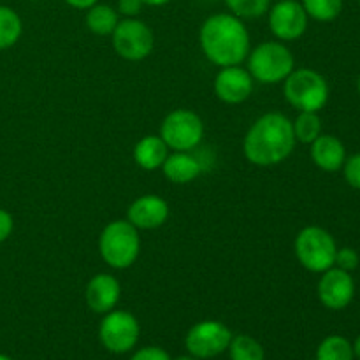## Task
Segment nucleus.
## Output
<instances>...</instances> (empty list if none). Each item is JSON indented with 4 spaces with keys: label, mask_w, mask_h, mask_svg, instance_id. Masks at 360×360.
<instances>
[{
    "label": "nucleus",
    "mask_w": 360,
    "mask_h": 360,
    "mask_svg": "<svg viewBox=\"0 0 360 360\" xmlns=\"http://www.w3.org/2000/svg\"><path fill=\"white\" fill-rule=\"evenodd\" d=\"M0 360H11L9 357H7V355H4V354H0Z\"/></svg>",
    "instance_id": "f704fd0d"
},
{
    "label": "nucleus",
    "mask_w": 360,
    "mask_h": 360,
    "mask_svg": "<svg viewBox=\"0 0 360 360\" xmlns=\"http://www.w3.org/2000/svg\"><path fill=\"white\" fill-rule=\"evenodd\" d=\"M345 179L352 188L360 190V153L348 158L343 165Z\"/></svg>",
    "instance_id": "bb28decb"
},
{
    "label": "nucleus",
    "mask_w": 360,
    "mask_h": 360,
    "mask_svg": "<svg viewBox=\"0 0 360 360\" xmlns=\"http://www.w3.org/2000/svg\"><path fill=\"white\" fill-rule=\"evenodd\" d=\"M294 250L299 264L304 269L322 274L323 271L334 267L338 245L326 229L309 225L295 236Z\"/></svg>",
    "instance_id": "423d86ee"
},
{
    "label": "nucleus",
    "mask_w": 360,
    "mask_h": 360,
    "mask_svg": "<svg viewBox=\"0 0 360 360\" xmlns=\"http://www.w3.org/2000/svg\"><path fill=\"white\" fill-rule=\"evenodd\" d=\"M359 2H360V0H359Z\"/></svg>",
    "instance_id": "e433bc0d"
},
{
    "label": "nucleus",
    "mask_w": 360,
    "mask_h": 360,
    "mask_svg": "<svg viewBox=\"0 0 360 360\" xmlns=\"http://www.w3.org/2000/svg\"><path fill=\"white\" fill-rule=\"evenodd\" d=\"M130 360H172L171 355L160 347H144L137 350Z\"/></svg>",
    "instance_id": "cd10ccee"
},
{
    "label": "nucleus",
    "mask_w": 360,
    "mask_h": 360,
    "mask_svg": "<svg viewBox=\"0 0 360 360\" xmlns=\"http://www.w3.org/2000/svg\"><path fill=\"white\" fill-rule=\"evenodd\" d=\"M167 155L169 148L160 136H144L134 148V160L144 171L162 169Z\"/></svg>",
    "instance_id": "a211bd4d"
},
{
    "label": "nucleus",
    "mask_w": 360,
    "mask_h": 360,
    "mask_svg": "<svg viewBox=\"0 0 360 360\" xmlns=\"http://www.w3.org/2000/svg\"><path fill=\"white\" fill-rule=\"evenodd\" d=\"M160 137L169 150L192 151L202 141L204 123L190 109H174L162 122Z\"/></svg>",
    "instance_id": "0eeeda50"
},
{
    "label": "nucleus",
    "mask_w": 360,
    "mask_h": 360,
    "mask_svg": "<svg viewBox=\"0 0 360 360\" xmlns=\"http://www.w3.org/2000/svg\"><path fill=\"white\" fill-rule=\"evenodd\" d=\"M118 23V11L105 4H95L86 13V27L95 35H111Z\"/></svg>",
    "instance_id": "6ab92c4d"
},
{
    "label": "nucleus",
    "mask_w": 360,
    "mask_h": 360,
    "mask_svg": "<svg viewBox=\"0 0 360 360\" xmlns=\"http://www.w3.org/2000/svg\"><path fill=\"white\" fill-rule=\"evenodd\" d=\"M232 340V333L227 326L217 320H204L190 327L185 338V347L192 357L214 359L224 354Z\"/></svg>",
    "instance_id": "9d476101"
},
{
    "label": "nucleus",
    "mask_w": 360,
    "mask_h": 360,
    "mask_svg": "<svg viewBox=\"0 0 360 360\" xmlns=\"http://www.w3.org/2000/svg\"><path fill=\"white\" fill-rule=\"evenodd\" d=\"M225 4L239 20H257L269 11L271 0H225Z\"/></svg>",
    "instance_id": "393cba45"
},
{
    "label": "nucleus",
    "mask_w": 360,
    "mask_h": 360,
    "mask_svg": "<svg viewBox=\"0 0 360 360\" xmlns=\"http://www.w3.org/2000/svg\"><path fill=\"white\" fill-rule=\"evenodd\" d=\"M162 171L171 183L185 185V183L199 178L202 172V165L188 151H174L172 155H167L164 165H162Z\"/></svg>",
    "instance_id": "f3484780"
},
{
    "label": "nucleus",
    "mask_w": 360,
    "mask_h": 360,
    "mask_svg": "<svg viewBox=\"0 0 360 360\" xmlns=\"http://www.w3.org/2000/svg\"><path fill=\"white\" fill-rule=\"evenodd\" d=\"M354 347L340 334L327 336L316 348V360H354Z\"/></svg>",
    "instance_id": "4be33fe9"
},
{
    "label": "nucleus",
    "mask_w": 360,
    "mask_h": 360,
    "mask_svg": "<svg viewBox=\"0 0 360 360\" xmlns=\"http://www.w3.org/2000/svg\"><path fill=\"white\" fill-rule=\"evenodd\" d=\"M13 227H14V221H13V217H11V213H7L6 210L0 207V243H4L7 238H9L11 232H13Z\"/></svg>",
    "instance_id": "c756f323"
},
{
    "label": "nucleus",
    "mask_w": 360,
    "mask_h": 360,
    "mask_svg": "<svg viewBox=\"0 0 360 360\" xmlns=\"http://www.w3.org/2000/svg\"><path fill=\"white\" fill-rule=\"evenodd\" d=\"M169 204L162 197L148 193L134 200L127 211V220L137 229V231H151L158 229L167 221Z\"/></svg>",
    "instance_id": "4468645a"
},
{
    "label": "nucleus",
    "mask_w": 360,
    "mask_h": 360,
    "mask_svg": "<svg viewBox=\"0 0 360 360\" xmlns=\"http://www.w3.org/2000/svg\"><path fill=\"white\" fill-rule=\"evenodd\" d=\"M174 360H199V359H195V357H192V355H181V357H178V359H174Z\"/></svg>",
    "instance_id": "72a5a7b5"
},
{
    "label": "nucleus",
    "mask_w": 360,
    "mask_h": 360,
    "mask_svg": "<svg viewBox=\"0 0 360 360\" xmlns=\"http://www.w3.org/2000/svg\"><path fill=\"white\" fill-rule=\"evenodd\" d=\"M267 13L271 32L280 41H297L308 30L309 16L297 0H280Z\"/></svg>",
    "instance_id": "9b49d317"
},
{
    "label": "nucleus",
    "mask_w": 360,
    "mask_h": 360,
    "mask_svg": "<svg viewBox=\"0 0 360 360\" xmlns=\"http://www.w3.org/2000/svg\"><path fill=\"white\" fill-rule=\"evenodd\" d=\"M306 14L322 23L334 21L343 11V0H301Z\"/></svg>",
    "instance_id": "b1692460"
},
{
    "label": "nucleus",
    "mask_w": 360,
    "mask_h": 360,
    "mask_svg": "<svg viewBox=\"0 0 360 360\" xmlns=\"http://www.w3.org/2000/svg\"><path fill=\"white\" fill-rule=\"evenodd\" d=\"M143 0H118V13L125 18H136L143 11Z\"/></svg>",
    "instance_id": "c85d7f7f"
},
{
    "label": "nucleus",
    "mask_w": 360,
    "mask_h": 360,
    "mask_svg": "<svg viewBox=\"0 0 360 360\" xmlns=\"http://www.w3.org/2000/svg\"><path fill=\"white\" fill-rule=\"evenodd\" d=\"M204 56L218 67L239 65L250 53V32L243 20L229 13L207 18L199 32Z\"/></svg>",
    "instance_id": "f03ea898"
},
{
    "label": "nucleus",
    "mask_w": 360,
    "mask_h": 360,
    "mask_svg": "<svg viewBox=\"0 0 360 360\" xmlns=\"http://www.w3.org/2000/svg\"><path fill=\"white\" fill-rule=\"evenodd\" d=\"M319 299L327 309L333 311H341L348 308L355 297V281L348 271L340 269V267H330L323 271L322 278L319 281Z\"/></svg>",
    "instance_id": "f8f14e48"
},
{
    "label": "nucleus",
    "mask_w": 360,
    "mask_h": 360,
    "mask_svg": "<svg viewBox=\"0 0 360 360\" xmlns=\"http://www.w3.org/2000/svg\"><path fill=\"white\" fill-rule=\"evenodd\" d=\"M253 77L239 65L221 67L214 77V94L225 104H241L252 95Z\"/></svg>",
    "instance_id": "ddd939ff"
},
{
    "label": "nucleus",
    "mask_w": 360,
    "mask_h": 360,
    "mask_svg": "<svg viewBox=\"0 0 360 360\" xmlns=\"http://www.w3.org/2000/svg\"><path fill=\"white\" fill-rule=\"evenodd\" d=\"M84 295H86V304L91 311L105 315L118 304L120 295H122V285L115 276L108 273L95 274L88 281Z\"/></svg>",
    "instance_id": "2eb2a0df"
},
{
    "label": "nucleus",
    "mask_w": 360,
    "mask_h": 360,
    "mask_svg": "<svg viewBox=\"0 0 360 360\" xmlns=\"http://www.w3.org/2000/svg\"><path fill=\"white\" fill-rule=\"evenodd\" d=\"M359 262H360L359 253L355 252L354 248H348V246H345V248H338L336 259H334V266L352 273V271L357 269Z\"/></svg>",
    "instance_id": "a878e982"
},
{
    "label": "nucleus",
    "mask_w": 360,
    "mask_h": 360,
    "mask_svg": "<svg viewBox=\"0 0 360 360\" xmlns=\"http://www.w3.org/2000/svg\"><path fill=\"white\" fill-rule=\"evenodd\" d=\"M70 7L79 11H88L90 7H94L95 4H98V0H65Z\"/></svg>",
    "instance_id": "7c9ffc66"
},
{
    "label": "nucleus",
    "mask_w": 360,
    "mask_h": 360,
    "mask_svg": "<svg viewBox=\"0 0 360 360\" xmlns=\"http://www.w3.org/2000/svg\"><path fill=\"white\" fill-rule=\"evenodd\" d=\"M352 347H354V357L360 360V336L355 340V343Z\"/></svg>",
    "instance_id": "473e14b6"
},
{
    "label": "nucleus",
    "mask_w": 360,
    "mask_h": 360,
    "mask_svg": "<svg viewBox=\"0 0 360 360\" xmlns=\"http://www.w3.org/2000/svg\"><path fill=\"white\" fill-rule=\"evenodd\" d=\"M112 46L122 58L139 62L150 56L155 46V35L144 21L137 18H125L112 32Z\"/></svg>",
    "instance_id": "1a4fd4ad"
},
{
    "label": "nucleus",
    "mask_w": 360,
    "mask_h": 360,
    "mask_svg": "<svg viewBox=\"0 0 360 360\" xmlns=\"http://www.w3.org/2000/svg\"><path fill=\"white\" fill-rule=\"evenodd\" d=\"M227 350L231 360H266L262 345L248 334L232 336Z\"/></svg>",
    "instance_id": "412c9836"
},
{
    "label": "nucleus",
    "mask_w": 360,
    "mask_h": 360,
    "mask_svg": "<svg viewBox=\"0 0 360 360\" xmlns=\"http://www.w3.org/2000/svg\"><path fill=\"white\" fill-rule=\"evenodd\" d=\"M295 141L302 144H311L322 134V120L315 111H299L297 118L292 122Z\"/></svg>",
    "instance_id": "5701e85b"
},
{
    "label": "nucleus",
    "mask_w": 360,
    "mask_h": 360,
    "mask_svg": "<svg viewBox=\"0 0 360 360\" xmlns=\"http://www.w3.org/2000/svg\"><path fill=\"white\" fill-rule=\"evenodd\" d=\"M98 252L109 267L127 269L139 257V232L129 220L111 221L102 229L98 236Z\"/></svg>",
    "instance_id": "7ed1b4c3"
},
{
    "label": "nucleus",
    "mask_w": 360,
    "mask_h": 360,
    "mask_svg": "<svg viewBox=\"0 0 360 360\" xmlns=\"http://www.w3.org/2000/svg\"><path fill=\"white\" fill-rule=\"evenodd\" d=\"M248 72L253 81L264 84L281 83L294 70L295 60L290 49L278 41H267L248 53Z\"/></svg>",
    "instance_id": "20e7f679"
},
{
    "label": "nucleus",
    "mask_w": 360,
    "mask_h": 360,
    "mask_svg": "<svg viewBox=\"0 0 360 360\" xmlns=\"http://www.w3.org/2000/svg\"><path fill=\"white\" fill-rule=\"evenodd\" d=\"M357 91H359V97H360V76H359V79H357Z\"/></svg>",
    "instance_id": "c9c22d12"
},
{
    "label": "nucleus",
    "mask_w": 360,
    "mask_h": 360,
    "mask_svg": "<svg viewBox=\"0 0 360 360\" xmlns=\"http://www.w3.org/2000/svg\"><path fill=\"white\" fill-rule=\"evenodd\" d=\"M311 160L319 169L326 172L341 171L347 162V148L330 134H320L311 143Z\"/></svg>",
    "instance_id": "dca6fc26"
},
{
    "label": "nucleus",
    "mask_w": 360,
    "mask_h": 360,
    "mask_svg": "<svg viewBox=\"0 0 360 360\" xmlns=\"http://www.w3.org/2000/svg\"><path fill=\"white\" fill-rule=\"evenodd\" d=\"M141 327L136 316L129 311L112 309L105 313L98 327V338L105 350L111 354H127L139 340Z\"/></svg>",
    "instance_id": "6e6552de"
},
{
    "label": "nucleus",
    "mask_w": 360,
    "mask_h": 360,
    "mask_svg": "<svg viewBox=\"0 0 360 360\" xmlns=\"http://www.w3.org/2000/svg\"><path fill=\"white\" fill-rule=\"evenodd\" d=\"M23 32L20 14L7 6H0V49L16 44Z\"/></svg>",
    "instance_id": "aec40b11"
},
{
    "label": "nucleus",
    "mask_w": 360,
    "mask_h": 360,
    "mask_svg": "<svg viewBox=\"0 0 360 360\" xmlns=\"http://www.w3.org/2000/svg\"><path fill=\"white\" fill-rule=\"evenodd\" d=\"M171 0H143L144 6H151V7H160V6H165V4H169Z\"/></svg>",
    "instance_id": "2f4dec72"
},
{
    "label": "nucleus",
    "mask_w": 360,
    "mask_h": 360,
    "mask_svg": "<svg viewBox=\"0 0 360 360\" xmlns=\"http://www.w3.org/2000/svg\"><path fill=\"white\" fill-rule=\"evenodd\" d=\"M292 122L281 112H266L253 122L243 141L246 160L259 167H271L287 160L295 148Z\"/></svg>",
    "instance_id": "f257e3e1"
},
{
    "label": "nucleus",
    "mask_w": 360,
    "mask_h": 360,
    "mask_svg": "<svg viewBox=\"0 0 360 360\" xmlns=\"http://www.w3.org/2000/svg\"><path fill=\"white\" fill-rule=\"evenodd\" d=\"M283 95L297 111L319 112L329 101V84L316 70L294 69L283 81Z\"/></svg>",
    "instance_id": "39448f33"
}]
</instances>
